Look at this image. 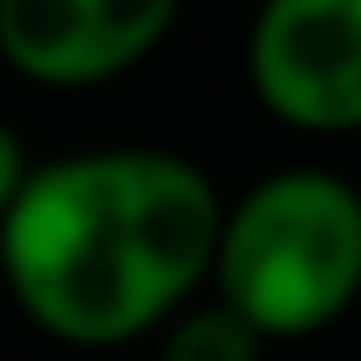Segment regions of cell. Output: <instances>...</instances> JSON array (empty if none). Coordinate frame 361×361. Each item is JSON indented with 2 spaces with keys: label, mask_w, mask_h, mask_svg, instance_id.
Segmentation results:
<instances>
[{
  "label": "cell",
  "mask_w": 361,
  "mask_h": 361,
  "mask_svg": "<svg viewBox=\"0 0 361 361\" xmlns=\"http://www.w3.org/2000/svg\"><path fill=\"white\" fill-rule=\"evenodd\" d=\"M217 180L180 151L103 145L30 163L0 217V277L30 325L73 349H127L211 283Z\"/></svg>",
  "instance_id": "obj_1"
},
{
  "label": "cell",
  "mask_w": 361,
  "mask_h": 361,
  "mask_svg": "<svg viewBox=\"0 0 361 361\" xmlns=\"http://www.w3.org/2000/svg\"><path fill=\"white\" fill-rule=\"evenodd\" d=\"M217 301L265 343L313 337L361 295V187L331 169H277L223 205Z\"/></svg>",
  "instance_id": "obj_2"
},
{
  "label": "cell",
  "mask_w": 361,
  "mask_h": 361,
  "mask_svg": "<svg viewBox=\"0 0 361 361\" xmlns=\"http://www.w3.org/2000/svg\"><path fill=\"white\" fill-rule=\"evenodd\" d=\"M247 85L295 133H361V0H265L247 30Z\"/></svg>",
  "instance_id": "obj_3"
},
{
  "label": "cell",
  "mask_w": 361,
  "mask_h": 361,
  "mask_svg": "<svg viewBox=\"0 0 361 361\" xmlns=\"http://www.w3.org/2000/svg\"><path fill=\"white\" fill-rule=\"evenodd\" d=\"M180 0H0V61L42 90H90L163 49Z\"/></svg>",
  "instance_id": "obj_4"
},
{
  "label": "cell",
  "mask_w": 361,
  "mask_h": 361,
  "mask_svg": "<svg viewBox=\"0 0 361 361\" xmlns=\"http://www.w3.org/2000/svg\"><path fill=\"white\" fill-rule=\"evenodd\" d=\"M265 337L229 301H193L163 325V361H259Z\"/></svg>",
  "instance_id": "obj_5"
},
{
  "label": "cell",
  "mask_w": 361,
  "mask_h": 361,
  "mask_svg": "<svg viewBox=\"0 0 361 361\" xmlns=\"http://www.w3.org/2000/svg\"><path fill=\"white\" fill-rule=\"evenodd\" d=\"M25 175H30V157H25V145H18V133L0 121V217L13 211V199H18V187H25Z\"/></svg>",
  "instance_id": "obj_6"
}]
</instances>
